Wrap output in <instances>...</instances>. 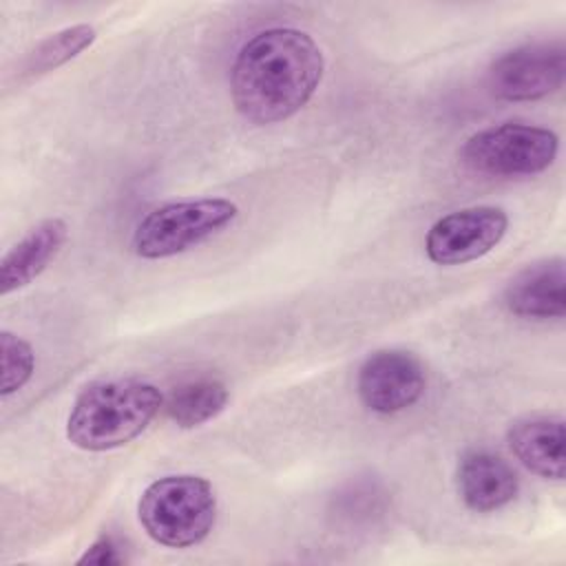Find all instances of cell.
Wrapping results in <instances>:
<instances>
[{"label": "cell", "mask_w": 566, "mask_h": 566, "mask_svg": "<svg viewBox=\"0 0 566 566\" xmlns=\"http://www.w3.org/2000/svg\"><path fill=\"white\" fill-rule=\"evenodd\" d=\"M228 405V389L217 378H190L172 387L164 398L166 416L184 429L199 427L217 418Z\"/></svg>", "instance_id": "13"}, {"label": "cell", "mask_w": 566, "mask_h": 566, "mask_svg": "<svg viewBox=\"0 0 566 566\" xmlns=\"http://www.w3.org/2000/svg\"><path fill=\"white\" fill-rule=\"evenodd\" d=\"M137 515L146 535L157 544L188 548L210 535L217 520V495L201 475H164L144 489Z\"/></svg>", "instance_id": "3"}, {"label": "cell", "mask_w": 566, "mask_h": 566, "mask_svg": "<svg viewBox=\"0 0 566 566\" xmlns=\"http://www.w3.org/2000/svg\"><path fill=\"white\" fill-rule=\"evenodd\" d=\"M117 564L119 562V555H117V548L115 544L108 539V537H99L82 557H80V564Z\"/></svg>", "instance_id": "16"}, {"label": "cell", "mask_w": 566, "mask_h": 566, "mask_svg": "<svg viewBox=\"0 0 566 566\" xmlns=\"http://www.w3.org/2000/svg\"><path fill=\"white\" fill-rule=\"evenodd\" d=\"M323 69L312 35L290 27L265 29L243 42L232 62V104L252 124L283 122L312 99Z\"/></svg>", "instance_id": "1"}, {"label": "cell", "mask_w": 566, "mask_h": 566, "mask_svg": "<svg viewBox=\"0 0 566 566\" xmlns=\"http://www.w3.org/2000/svg\"><path fill=\"white\" fill-rule=\"evenodd\" d=\"M69 228L60 217H49L35 223L15 245L7 250L0 261V294L7 296L33 279L57 256L66 241Z\"/></svg>", "instance_id": "12"}, {"label": "cell", "mask_w": 566, "mask_h": 566, "mask_svg": "<svg viewBox=\"0 0 566 566\" xmlns=\"http://www.w3.org/2000/svg\"><path fill=\"white\" fill-rule=\"evenodd\" d=\"M422 363L405 349H378L358 369L356 389L360 402L382 416L409 409L424 394Z\"/></svg>", "instance_id": "8"}, {"label": "cell", "mask_w": 566, "mask_h": 566, "mask_svg": "<svg viewBox=\"0 0 566 566\" xmlns=\"http://www.w3.org/2000/svg\"><path fill=\"white\" fill-rule=\"evenodd\" d=\"M559 139L551 128L504 122L473 133L460 148V161L489 177H531L557 157Z\"/></svg>", "instance_id": "5"}, {"label": "cell", "mask_w": 566, "mask_h": 566, "mask_svg": "<svg viewBox=\"0 0 566 566\" xmlns=\"http://www.w3.org/2000/svg\"><path fill=\"white\" fill-rule=\"evenodd\" d=\"M566 49L562 42H533L502 53L489 69L491 93L506 102H533L562 88Z\"/></svg>", "instance_id": "6"}, {"label": "cell", "mask_w": 566, "mask_h": 566, "mask_svg": "<svg viewBox=\"0 0 566 566\" xmlns=\"http://www.w3.org/2000/svg\"><path fill=\"white\" fill-rule=\"evenodd\" d=\"M97 38V31L91 24H73L49 38H44L35 49H31L20 62L18 77H38L69 60L77 57L84 49H88Z\"/></svg>", "instance_id": "14"}, {"label": "cell", "mask_w": 566, "mask_h": 566, "mask_svg": "<svg viewBox=\"0 0 566 566\" xmlns=\"http://www.w3.org/2000/svg\"><path fill=\"white\" fill-rule=\"evenodd\" d=\"M164 407V396L137 378L97 380L80 391L69 420L66 438L84 451H108L135 440Z\"/></svg>", "instance_id": "2"}, {"label": "cell", "mask_w": 566, "mask_h": 566, "mask_svg": "<svg viewBox=\"0 0 566 566\" xmlns=\"http://www.w3.org/2000/svg\"><path fill=\"white\" fill-rule=\"evenodd\" d=\"M509 217L495 206H473L440 217L427 232V256L438 265H462L491 252L506 234Z\"/></svg>", "instance_id": "7"}, {"label": "cell", "mask_w": 566, "mask_h": 566, "mask_svg": "<svg viewBox=\"0 0 566 566\" xmlns=\"http://www.w3.org/2000/svg\"><path fill=\"white\" fill-rule=\"evenodd\" d=\"M237 214V203L219 197L164 203L137 223L133 250L142 259H168L181 254L228 228Z\"/></svg>", "instance_id": "4"}, {"label": "cell", "mask_w": 566, "mask_h": 566, "mask_svg": "<svg viewBox=\"0 0 566 566\" xmlns=\"http://www.w3.org/2000/svg\"><path fill=\"white\" fill-rule=\"evenodd\" d=\"M506 310L522 318H562L566 314V270L562 256L537 261L504 287Z\"/></svg>", "instance_id": "9"}, {"label": "cell", "mask_w": 566, "mask_h": 566, "mask_svg": "<svg viewBox=\"0 0 566 566\" xmlns=\"http://www.w3.org/2000/svg\"><path fill=\"white\" fill-rule=\"evenodd\" d=\"M520 480L513 467L489 449H469L458 464V493L475 513H491L515 500Z\"/></svg>", "instance_id": "10"}, {"label": "cell", "mask_w": 566, "mask_h": 566, "mask_svg": "<svg viewBox=\"0 0 566 566\" xmlns=\"http://www.w3.org/2000/svg\"><path fill=\"white\" fill-rule=\"evenodd\" d=\"M506 442L513 455L535 475L562 480L566 467L564 453V418L562 416H528L515 420L506 431Z\"/></svg>", "instance_id": "11"}, {"label": "cell", "mask_w": 566, "mask_h": 566, "mask_svg": "<svg viewBox=\"0 0 566 566\" xmlns=\"http://www.w3.org/2000/svg\"><path fill=\"white\" fill-rule=\"evenodd\" d=\"M0 358H2L0 396L7 398L31 380L35 369V354L24 338L4 329L0 334Z\"/></svg>", "instance_id": "15"}]
</instances>
